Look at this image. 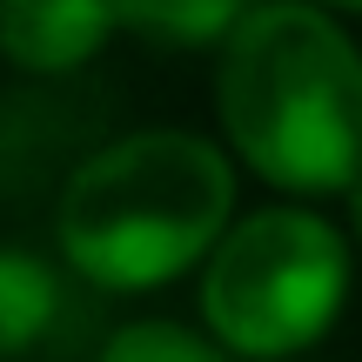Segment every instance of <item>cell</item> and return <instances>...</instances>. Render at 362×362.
<instances>
[{
  "label": "cell",
  "mask_w": 362,
  "mask_h": 362,
  "mask_svg": "<svg viewBox=\"0 0 362 362\" xmlns=\"http://www.w3.org/2000/svg\"><path fill=\"white\" fill-rule=\"evenodd\" d=\"M215 107L235 155L275 188H349L362 175V54L309 0H262L221 47Z\"/></svg>",
  "instance_id": "cell-1"
},
{
  "label": "cell",
  "mask_w": 362,
  "mask_h": 362,
  "mask_svg": "<svg viewBox=\"0 0 362 362\" xmlns=\"http://www.w3.org/2000/svg\"><path fill=\"white\" fill-rule=\"evenodd\" d=\"M235 168L215 141L141 128L94 148L61 188V248L101 288H155L221 242Z\"/></svg>",
  "instance_id": "cell-2"
},
{
  "label": "cell",
  "mask_w": 362,
  "mask_h": 362,
  "mask_svg": "<svg viewBox=\"0 0 362 362\" xmlns=\"http://www.w3.org/2000/svg\"><path fill=\"white\" fill-rule=\"evenodd\" d=\"M349 255L336 228L309 208H262V215L221 228L202 275V315L221 349L275 362L309 349L342 309Z\"/></svg>",
  "instance_id": "cell-3"
},
{
  "label": "cell",
  "mask_w": 362,
  "mask_h": 362,
  "mask_svg": "<svg viewBox=\"0 0 362 362\" xmlns=\"http://www.w3.org/2000/svg\"><path fill=\"white\" fill-rule=\"evenodd\" d=\"M107 34V0H0V54L27 74H74Z\"/></svg>",
  "instance_id": "cell-4"
},
{
  "label": "cell",
  "mask_w": 362,
  "mask_h": 362,
  "mask_svg": "<svg viewBox=\"0 0 362 362\" xmlns=\"http://www.w3.org/2000/svg\"><path fill=\"white\" fill-rule=\"evenodd\" d=\"M61 275L40 255H21V248H0V362L47 349V336L61 329Z\"/></svg>",
  "instance_id": "cell-5"
},
{
  "label": "cell",
  "mask_w": 362,
  "mask_h": 362,
  "mask_svg": "<svg viewBox=\"0 0 362 362\" xmlns=\"http://www.w3.org/2000/svg\"><path fill=\"white\" fill-rule=\"evenodd\" d=\"M115 27H134L168 47H202V40H228L262 0H107Z\"/></svg>",
  "instance_id": "cell-6"
},
{
  "label": "cell",
  "mask_w": 362,
  "mask_h": 362,
  "mask_svg": "<svg viewBox=\"0 0 362 362\" xmlns=\"http://www.w3.org/2000/svg\"><path fill=\"white\" fill-rule=\"evenodd\" d=\"M101 362H228V356L181 322H128L101 342Z\"/></svg>",
  "instance_id": "cell-7"
},
{
  "label": "cell",
  "mask_w": 362,
  "mask_h": 362,
  "mask_svg": "<svg viewBox=\"0 0 362 362\" xmlns=\"http://www.w3.org/2000/svg\"><path fill=\"white\" fill-rule=\"evenodd\" d=\"M349 228H356V235H362V175H356V181H349Z\"/></svg>",
  "instance_id": "cell-8"
},
{
  "label": "cell",
  "mask_w": 362,
  "mask_h": 362,
  "mask_svg": "<svg viewBox=\"0 0 362 362\" xmlns=\"http://www.w3.org/2000/svg\"><path fill=\"white\" fill-rule=\"evenodd\" d=\"M336 7H362V0H336Z\"/></svg>",
  "instance_id": "cell-9"
}]
</instances>
